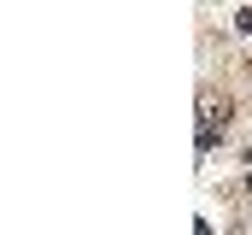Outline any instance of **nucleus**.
<instances>
[{
  "mask_svg": "<svg viewBox=\"0 0 252 235\" xmlns=\"http://www.w3.org/2000/svg\"><path fill=\"white\" fill-rule=\"evenodd\" d=\"M193 235H211V224H193Z\"/></svg>",
  "mask_w": 252,
  "mask_h": 235,
  "instance_id": "nucleus-3",
  "label": "nucleus"
},
{
  "mask_svg": "<svg viewBox=\"0 0 252 235\" xmlns=\"http://www.w3.org/2000/svg\"><path fill=\"white\" fill-rule=\"evenodd\" d=\"M223 123H229V106H223L217 94H205V100H199V153L217 147V129H223Z\"/></svg>",
  "mask_w": 252,
  "mask_h": 235,
  "instance_id": "nucleus-1",
  "label": "nucleus"
},
{
  "mask_svg": "<svg viewBox=\"0 0 252 235\" xmlns=\"http://www.w3.org/2000/svg\"><path fill=\"white\" fill-rule=\"evenodd\" d=\"M235 24H241V30L252 36V6H241V12H235Z\"/></svg>",
  "mask_w": 252,
  "mask_h": 235,
  "instance_id": "nucleus-2",
  "label": "nucleus"
}]
</instances>
